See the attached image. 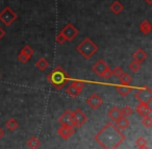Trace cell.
I'll return each mask as SVG.
<instances>
[{
	"label": "cell",
	"mask_w": 152,
	"mask_h": 149,
	"mask_svg": "<svg viewBox=\"0 0 152 149\" xmlns=\"http://www.w3.org/2000/svg\"><path fill=\"white\" fill-rule=\"evenodd\" d=\"M94 140L103 149H117L125 141V134L115 122H108L94 136Z\"/></svg>",
	"instance_id": "6da1fadb"
},
{
	"label": "cell",
	"mask_w": 152,
	"mask_h": 149,
	"mask_svg": "<svg viewBox=\"0 0 152 149\" xmlns=\"http://www.w3.org/2000/svg\"><path fill=\"white\" fill-rule=\"evenodd\" d=\"M47 80H48L49 84L54 87L55 89L61 90V89L66 86V84L70 80V76H69V74L65 71V69H64L63 67L56 66V67L52 70V72L47 76Z\"/></svg>",
	"instance_id": "7a4b0ae2"
},
{
	"label": "cell",
	"mask_w": 152,
	"mask_h": 149,
	"mask_svg": "<svg viewBox=\"0 0 152 149\" xmlns=\"http://www.w3.org/2000/svg\"><path fill=\"white\" fill-rule=\"evenodd\" d=\"M77 51L85 59H89L98 51V46L90 38H86L80 44L77 46Z\"/></svg>",
	"instance_id": "3957f363"
},
{
	"label": "cell",
	"mask_w": 152,
	"mask_h": 149,
	"mask_svg": "<svg viewBox=\"0 0 152 149\" xmlns=\"http://www.w3.org/2000/svg\"><path fill=\"white\" fill-rule=\"evenodd\" d=\"M134 98L137 99L139 102L148 103L150 104L152 100V91L149 87H142L139 88L134 93Z\"/></svg>",
	"instance_id": "277c9868"
},
{
	"label": "cell",
	"mask_w": 152,
	"mask_h": 149,
	"mask_svg": "<svg viewBox=\"0 0 152 149\" xmlns=\"http://www.w3.org/2000/svg\"><path fill=\"white\" fill-rule=\"evenodd\" d=\"M17 19V14L11 9V7H5L0 12V22L5 26H10L13 22Z\"/></svg>",
	"instance_id": "5b68a950"
},
{
	"label": "cell",
	"mask_w": 152,
	"mask_h": 149,
	"mask_svg": "<svg viewBox=\"0 0 152 149\" xmlns=\"http://www.w3.org/2000/svg\"><path fill=\"white\" fill-rule=\"evenodd\" d=\"M72 114H73V116H72V124H73L74 128H80L88 121V116L80 109H75L74 112H72Z\"/></svg>",
	"instance_id": "8992f818"
},
{
	"label": "cell",
	"mask_w": 152,
	"mask_h": 149,
	"mask_svg": "<svg viewBox=\"0 0 152 149\" xmlns=\"http://www.w3.org/2000/svg\"><path fill=\"white\" fill-rule=\"evenodd\" d=\"M61 32L64 34V37H65L67 41H73L74 39H75V37L78 34V29H77L73 24L69 23L61 29Z\"/></svg>",
	"instance_id": "52a82bcc"
},
{
	"label": "cell",
	"mask_w": 152,
	"mask_h": 149,
	"mask_svg": "<svg viewBox=\"0 0 152 149\" xmlns=\"http://www.w3.org/2000/svg\"><path fill=\"white\" fill-rule=\"evenodd\" d=\"M87 103H88V105L91 107V109H97L102 105L103 100H102V98L99 96V95L96 94V93H94V94L90 95L89 98L87 99Z\"/></svg>",
	"instance_id": "ba28073f"
},
{
	"label": "cell",
	"mask_w": 152,
	"mask_h": 149,
	"mask_svg": "<svg viewBox=\"0 0 152 149\" xmlns=\"http://www.w3.org/2000/svg\"><path fill=\"white\" fill-rule=\"evenodd\" d=\"M72 111L67 109L63 113V115L58 118V123L61 124V126H73L72 124Z\"/></svg>",
	"instance_id": "9c48e42d"
},
{
	"label": "cell",
	"mask_w": 152,
	"mask_h": 149,
	"mask_svg": "<svg viewBox=\"0 0 152 149\" xmlns=\"http://www.w3.org/2000/svg\"><path fill=\"white\" fill-rule=\"evenodd\" d=\"M59 137L64 139V140H68L70 139L75 132V128L73 126H61L57 130Z\"/></svg>",
	"instance_id": "30bf717a"
},
{
	"label": "cell",
	"mask_w": 152,
	"mask_h": 149,
	"mask_svg": "<svg viewBox=\"0 0 152 149\" xmlns=\"http://www.w3.org/2000/svg\"><path fill=\"white\" fill-rule=\"evenodd\" d=\"M107 68H108V66H107V64L105 63V61H104V59H99V61L96 62L93 65L92 70H93L94 73H96L98 76H101L102 73H103Z\"/></svg>",
	"instance_id": "8fae6325"
},
{
	"label": "cell",
	"mask_w": 152,
	"mask_h": 149,
	"mask_svg": "<svg viewBox=\"0 0 152 149\" xmlns=\"http://www.w3.org/2000/svg\"><path fill=\"white\" fill-rule=\"evenodd\" d=\"M137 114H139L141 117H145V116L150 115L151 113V106L148 103H143V102H139V104L135 107Z\"/></svg>",
	"instance_id": "7c38bea8"
},
{
	"label": "cell",
	"mask_w": 152,
	"mask_h": 149,
	"mask_svg": "<svg viewBox=\"0 0 152 149\" xmlns=\"http://www.w3.org/2000/svg\"><path fill=\"white\" fill-rule=\"evenodd\" d=\"M132 57H133V61H137V62H139V63H143V62H145L146 59H147L148 54L146 53L145 50L139 48L135 50V52H133Z\"/></svg>",
	"instance_id": "4fadbf2b"
},
{
	"label": "cell",
	"mask_w": 152,
	"mask_h": 149,
	"mask_svg": "<svg viewBox=\"0 0 152 149\" xmlns=\"http://www.w3.org/2000/svg\"><path fill=\"white\" fill-rule=\"evenodd\" d=\"M115 124H116V126L120 130H124V129H126V128L128 127L129 124H130V122H129V120L127 119L126 117H123V116H121L118 120H116V121H115Z\"/></svg>",
	"instance_id": "5bb4252c"
},
{
	"label": "cell",
	"mask_w": 152,
	"mask_h": 149,
	"mask_svg": "<svg viewBox=\"0 0 152 149\" xmlns=\"http://www.w3.org/2000/svg\"><path fill=\"white\" fill-rule=\"evenodd\" d=\"M66 92H67V94L69 95L70 97H72V98H76V97L78 96V95L81 93V91L79 90V89L76 88V87L74 86L73 82H71V84L66 88Z\"/></svg>",
	"instance_id": "9a60e30c"
},
{
	"label": "cell",
	"mask_w": 152,
	"mask_h": 149,
	"mask_svg": "<svg viewBox=\"0 0 152 149\" xmlns=\"http://www.w3.org/2000/svg\"><path fill=\"white\" fill-rule=\"evenodd\" d=\"M107 116L113 122H115L116 120H118L119 118L122 116V114H121V109H119V107H117V106L112 107V109L108 111Z\"/></svg>",
	"instance_id": "2e32d148"
},
{
	"label": "cell",
	"mask_w": 152,
	"mask_h": 149,
	"mask_svg": "<svg viewBox=\"0 0 152 149\" xmlns=\"http://www.w3.org/2000/svg\"><path fill=\"white\" fill-rule=\"evenodd\" d=\"M116 90L121 96H127V95L130 94V92L132 91V88H131L129 84H120V86L116 87Z\"/></svg>",
	"instance_id": "e0dca14e"
},
{
	"label": "cell",
	"mask_w": 152,
	"mask_h": 149,
	"mask_svg": "<svg viewBox=\"0 0 152 149\" xmlns=\"http://www.w3.org/2000/svg\"><path fill=\"white\" fill-rule=\"evenodd\" d=\"M110 11H112L113 13L115 14V15H119L121 12H123V10H124V7H123L122 3L119 2L118 0H115L114 2L110 4Z\"/></svg>",
	"instance_id": "ac0fdd59"
},
{
	"label": "cell",
	"mask_w": 152,
	"mask_h": 149,
	"mask_svg": "<svg viewBox=\"0 0 152 149\" xmlns=\"http://www.w3.org/2000/svg\"><path fill=\"white\" fill-rule=\"evenodd\" d=\"M152 25L148 20H144L141 24H140V30H141L142 34H149L151 32Z\"/></svg>",
	"instance_id": "d6986e66"
},
{
	"label": "cell",
	"mask_w": 152,
	"mask_h": 149,
	"mask_svg": "<svg viewBox=\"0 0 152 149\" xmlns=\"http://www.w3.org/2000/svg\"><path fill=\"white\" fill-rule=\"evenodd\" d=\"M26 145H27V147L30 149H39V147L41 146V141L39 140L37 137H31V138L27 141Z\"/></svg>",
	"instance_id": "ffe728a7"
},
{
	"label": "cell",
	"mask_w": 152,
	"mask_h": 149,
	"mask_svg": "<svg viewBox=\"0 0 152 149\" xmlns=\"http://www.w3.org/2000/svg\"><path fill=\"white\" fill-rule=\"evenodd\" d=\"M19 126V123L17 122V120H15L14 118H11L10 120H7L5 123V127L10 130V131H15Z\"/></svg>",
	"instance_id": "44dd1931"
},
{
	"label": "cell",
	"mask_w": 152,
	"mask_h": 149,
	"mask_svg": "<svg viewBox=\"0 0 152 149\" xmlns=\"http://www.w3.org/2000/svg\"><path fill=\"white\" fill-rule=\"evenodd\" d=\"M36 66H37V68H38L39 70H41V71H44V70H46L47 68L49 67V63H48V61H47L46 59H44V57H41V59H39L38 62L36 63Z\"/></svg>",
	"instance_id": "7402d4cb"
},
{
	"label": "cell",
	"mask_w": 152,
	"mask_h": 149,
	"mask_svg": "<svg viewBox=\"0 0 152 149\" xmlns=\"http://www.w3.org/2000/svg\"><path fill=\"white\" fill-rule=\"evenodd\" d=\"M119 78H120L121 84H129L131 82V80H132L131 76L129 75L128 73H124V72H123L122 75H121Z\"/></svg>",
	"instance_id": "603a6c76"
},
{
	"label": "cell",
	"mask_w": 152,
	"mask_h": 149,
	"mask_svg": "<svg viewBox=\"0 0 152 149\" xmlns=\"http://www.w3.org/2000/svg\"><path fill=\"white\" fill-rule=\"evenodd\" d=\"M128 68L133 72V73H135V72L140 71V69L142 68V63H139V62H137V61H132L130 64H129Z\"/></svg>",
	"instance_id": "cb8c5ba5"
},
{
	"label": "cell",
	"mask_w": 152,
	"mask_h": 149,
	"mask_svg": "<svg viewBox=\"0 0 152 149\" xmlns=\"http://www.w3.org/2000/svg\"><path fill=\"white\" fill-rule=\"evenodd\" d=\"M133 113V109L131 106H129V105H127V106L123 107L122 109H121V114H122L123 117H129V116H131Z\"/></svg>",
	"instance_id": "d4e9b609"
},
{
	"label": "cell",
	"mask_w": 152,
	"mask_h": 149,
	"mask_svg": "<svg viewBox=\"0 0 152 149\" xmlns=\"http://www.w3.org/2000/svg\"><path fill=\"white\" fill-rule=\"evenodd\" d=\"M21 51L24 53V54L26 55V57H29V59L32 57V55H34V49H32L30 46H28V45H25V46L23 47V49H22Z\"/></svg>",
	"instance_id": "484cf974"
},
{
	"label": "cell",
	"mask_w": 152,
	"mask_h": 149,
	"mask_svg": "<svg viewBox=\"0 0 152 149\" xmlns=\"http://www.w3.org/2000/svg\"><path fill=\"white\" fill-rule=\"evenodd\" d=\"M142 124H143V125L145 126L146 128L151 127V125H152V119H151V117H150L149 115L145 116V117H143V119H142Z\"/></svg>",
	"instance_id": "4316f807"
},
{
	"label": "cell",
	"mask_w": 152,
	"mask_h": 149,
	"mask_svg": "<svg viewBox=\"0 0 152 149\" xmlns=\"http://www.w3.org/2000/svg\"><path fill=\"white\" fill-rule=\"evenodd\" d=\"M122 73H123V70L121 67H116L114 70H112V75H114L115 77H117V78L120 77V76L122 75Z\"/></svg>",
	"instance_id": "83f0119b"
},
{
	"label": "cell",
	"mask_w": 152,
	"mask_h": 149,
	"mask_svg": "<svg viewBox=\"0 0 152 149\" xmlns=\"http://www.w3.org/2000/svg\"><path fill=\"white\" fill-rule=\"evenodd\" d=\"M74 84V86L76 87L77 89H79L80 91H83V88H85V86H86V84H85V81H83V80H74V81H72Z\"/></svg>",
	"instance_id": "f1b7e54d"
},
{
	"label": "cell",
	"mask_w": 152,
	"mask_h": 149,
	"mask_svg": "<svg viewBox=\"0 0 152 149\" xmlns=\"http://www.w3.org/2000/svg\"><path fill=\"white\" fill-rule=\"evenodd\" d=\"M135 145H137V147L146 146V145H147V141H146V139H144L143 137H140V138H137V141H135Z\"/></svg>",
	"instance_id": "f546056e"
},
{
	"label": "cell",
	"mask_w": 152,
	"mask_h": 149,
	"mask_svg": "<svg viewBox=\"0 0 152 149\" xmlns=\"http://www.w3.org/2000/svg\"><path fill=\"white\" fill-rule=\"evenodd\" d=\"M55 40H56V43L57 44H64V43L66 42V38L65 37H64V34H61V32H58V34H57V36L55 37Z\"/></svg>",
	"instance_id": "4dcf8cb0"
},
{
	"label": "cell",
	"mask_w": 152,
	"mask_h": 149,
	"mask_svg": "<svg viewBox=\"0 0 152 149\" xmlns=\"http://www.w3.org/2000/svg\"><path fill=\"white\" fill-rule=\"evenodd\" d=\"M18 59H19L21 63L25 64V63H27V62L29 61V57H27L23 52H22V51H20L19 54H18Z\"/></svg>",
	"instance_id": "1f68e13d"
},
{
	"label": "cell",
	"mask_w": 152,
	"mask_h": 149,
	"mask_svg": "<svg viewBox=\"0 0 152 149\" xmlns=\"http://www.w3.org/2000/svg\"><path fill=\"white\" fill-rule=\"evenodd\" d=\"M110 76H112V70H110V68L108 67L107 69H106L105 71H104L103 73H102L101 77L105 78V79H110Z\"/></svg>",
	"instance_id": "d6a6232c"
},
{
	"label": "cell",
	"mask_w": 152,
	"mask_h": 149,
	"mask_svg": "<svg viewBox=\"0 0 152 149\" xmlns=\"http://www.w3.org/2000/svg\"><path fill=\"white\" fill-rule=\"evenodd\" d=\"M4 36H5V30L0 27V40H1V39H2Z\"/></svg>",
	"instance_id": "836d02e7"
},
{
	"label": "cell",
	"mask_w": 152,
	"mask_h": 149,
	"mask_svg": "<svg viewBox=\"0 0 152 149\" xmlns=\"http://www.w3.org/2000/svg\"><path fill=\"white\" fill-rule=\"evenodd\" d=\"M4 134H5L4 129H3V128H1V127H0V139H2L3 137H4Z\"/></svg>",
	"instance_id": "e575fe53"
},
{
	"label": "cell",
	"mask_w": 152,
	"mask_h": 149,
	"mask_svg": "<svg viewBox=\"0 0 152 149\" xmlns=\"http://www.w3.org/2000/svg\"><path fill=\"white\" fill-rule=\"evenodd\" d=\"M139 149H149V147H147V145H146V146H142V147H139Z\"/></svg>",
	"instance_id": "d590c367"
},
{
	"label": "cell",
	"mask_w": 152,
	"mask_h": 149,
	"mask_svg": "<svg viewBox=\"0 0 152 149\" xmlns=\"http://www.w3.org/2000/svg\"><path fill=\"white\" fill-rule=\"evenodd\" d=\"M145 1L148 3V4H152V0H145Z\"/></svg>",
	"instance_id": "8d00e7d4"
}]
</instances>
